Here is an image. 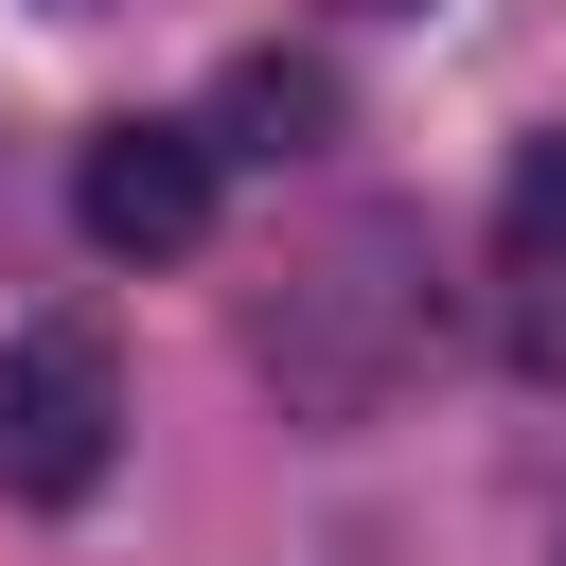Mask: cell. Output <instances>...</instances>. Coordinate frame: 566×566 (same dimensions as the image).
Returning a JSON list of instances; mask_svg holds the SVG:
<instances>
[{
    "label": "cell",
    "instance_id": "1",
    "mask_svg": "<svg viewBox=\"0 0 566 566\" xmlns=\"http://www.w3.org/2000/svg\"><path fill=\"white\" fill-rule=\"evenodd\" d=\"M424 336H442V301H424V230H407V212H354V230L265 301V371H283V407H318V424H354Z\"/></svg>",
    "mask_w": 566,
    "mask_h": 566
},
{
    "label": "cell",
    "instance_id": "2",
    "mask_svg": "<svg viewBox=\"0 0 566 566\" xmlns=\"http://www.w3.org/2000/svg\"><path fill=\"white\" fill-rule=\"evenodd\" d=\"M124 460V371H106V318H18L0 336V495L35 513H88Z\"/></svg>",
    "mask_w": 566,
    "mask_h": 566
},
{
    "label": "cell",
    "instance_id": "3",
    "mask_svg": "<svg viewBox=\"0 0 566 566\" xmlns=\"http://www.w3.org/2000/svg\"><path fill=\"white\" fill-rule=\"evenodd\" d=\"M212 124H88L71 142V230L106 265H195L212 248Z\"/></svg>",
    "mask_w": 566,
    "mask_h": 566
},
{
    "label": "cell",
    "instance_id": "4",
    "mask_svg": "<svg viewBox=\"0 0 566 566\" xmlns=\"http://www.w3.org/2000/svg\"><path fill=\"white\" fill-rule=\"evenodd\" d=\"M336 124H354V88L318 53H230L212 71V159H318Z\"/></svg>",
    "mask_w": 566,
    "mask_h": 566
},
{
    "label": "cell",
    "instance_id": "5",
    "mask_svg": "<svg viewBox=\"0 0 566 566\" xmlns=\"http://www.w3.org/2000/svg\"><path fill=\"white\" fill-rule=\"evenodd\" d=\"M495 248H513L531 283L566 265V124H548V142H513V177H495Z\"/></svg>",
    "mask_w": 566,
    "mask_h": 566
},
{
    "label": "cell",
    "instance_id": "6",
    "mask_svg": "<svg viewBox=\"0 0 566 566\" xmlns=\"http://www.w3.org/2000/svg\"><path fill=\"white\" fill-rule=\"evenodd\" d=\"M354 18H424V0H354Z\"/></svg>",
    "mask_w": 566,
    "mask_h": 566
}]
</instances>
